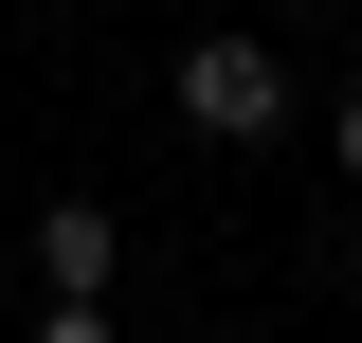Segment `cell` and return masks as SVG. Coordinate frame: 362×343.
Wrapping results in <instances>:
<instances>
[{
	"label": "cell",
	"mask_w": 362,
	"mask_h": 343,
	"mask_svg": "<svg viewBox=\"0 0 362 343\" xmlns=\"http://www.w3.org/2000/svg\"><path fill=\"white\" fill-rule=\"evenodd\" d=\"M37 343H127V325H109V307H37Z\"/></svg>",
	"instance_id": "obj_4"
},
{
	"label": "cell",
	"mask_w": 362,
	"mask_h": 343,
	"mask_svg": "<svg viewBox=\"0 0 362 343\" xmlns=\"http://www.w3.org/2000/svg\"><path fill=\"white\" fill-rule=\"evenodd\" d=\"M109 271H127L109 199H54V217H37V307H109Z\"/></svg>",
	"instance_id": "obj_2"
},
{
	"label": "cell",
	"mask_w": 362,
	"mask_h": 343,
	"mask_svg": "<svg viewBox=\"0 0 362 343\" xmlns=\"http://www.w3.org/2000/svg\"><path fill=\"white\" fill-rule=\"evenodd\" d=\"M290 109H308V90H290L272 37H181V127H199V145H272Z\"/></svg>",
	"instance_id": "obj_1"
},
{
	"label": "cell",
	"mask_w": 362,
	"mask_h": 343,
	"mask_svg": "<svg viewBox=\"0 0 362 343\" xmlns=\"http://www.w3.org/2000/svg\"><path fill=\"white\" fill-rule=\"evenodd\" d=\"M326 163H344V181H362V90H326Z\"/></svg>",
	"instance_id": "obj_3"
}]
</instances>
